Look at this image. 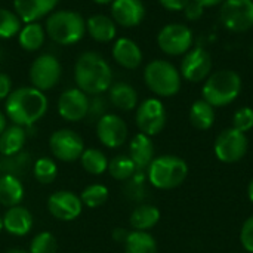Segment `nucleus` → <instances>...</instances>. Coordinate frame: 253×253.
<instances>
[{
    "mask_svg": "<svg viewBox=\"0 0 253 253\" xmlns=\"http://www.w3.org/2000/svg\"><path fill=\"white\" fill-rule=\"evenodd\" d=\"M47 107L49 102L44 92L33 86H24L12 90L6 98L4 113L13 125L31 127L46 114Z\"/></svg>",
    "mask_w": 253,
    "mask_h": 253,
    "instance_id": "1",
    "label": "nucleus"
},
{
    "mask_svg": "<svg viewBox=\"0 0 253 253\" xmlns=\"http://www.w3.org/2000/svg\"><path fill=\"white\" fill-rule=\"evenodd\" d=\"M74 80L77 87L86 95H102L113 84V71L101 53L87 50L76 61Z\"/></svg>",
    "mask_w": 253,
    "mask_h": 253,
    "instance_id": "2",
    "label": "nucleus"
},
{
    "mask_svg": "<svg viewBox=\"0 0 253 253\" xmlns=\"http://www.w3.org/2000/svg\"><path fill=\"white\" fill-rule=\"evenodd\" d=\"M44 30L55 43L61 46H71L84 37L86 19L76 10H55L47 16Z\"/></svg>",
    "mask_w": 253,
    "mask_h": 253,
    "instance_id": "3",
    "label": "nucleus"
},
{
    "mask_svg": "<svg viewBox=\"0 0 253 253\" xmlns=\"http://www.w3.org/2000/svg\"><path fill=\"white\" fill-rule=\"evenodd\" d=\"M150 184L157 190H173L182 185L188 176V165L184 159L172 154L154 157L147 169Z\"/></svg>",
    "mask_w": 253,
    "mask_h": 253,
    "instance_id": "4",
    "label": "nucleus"
},
{
    "mask_svg": "<svg viewBox=\"0 0 253 253\" xmlns=\"http://www.w3.org/2000/svg\"><path fill=\"white\" fill-rule=\"evenodd\" d=\"M242 77L233 70H219L211 74L203 84V99L212 107H227L242 92Z\"/></svg>",
    "mask_w": 253,
    "mask_h": 253,
    "instance_id": "5",
    "label": "nucleus"
},
{
    "mask_svg": "<svg viewBox=\"0 0 253 253\" xmlns=\"http://www.w3.org/2000/svg\"><path fill=\"white\" fill-rule=\"evenodd\" d=\"M144 80L148 89L162 98L176 95L182 83L179 70L172 62L165 59L151 61L144 70Z\"/></svg>",
    "mask_w": 253,
    "mask_h": 253,
    "instance_id": "6",
    "label": "nucleus"
},
{
    "mask_svg": "<svg viewBox=\"0 0 253 253\" xmlns=\"http://www.w3.org/2000/svg\"><path fill=\"white\" fill-rule=\"evenodd\" d=\"M249 150V139L246 133L228 127L224 129L215 139L213 144V153L216 159L222 163L233 165L240 162Z\"/></svg>",
    "mask_w": 253,
    "mask_h": 253,
    "instance_id": "7",
    "label": "nucleus"
},
{
    "mask_svg": "<svg viewBox=\"0 0 253 253\" xmlns=\"http://www.w3.org/2000/svg\"><path fill=\"white\" fill-rule=\"evenodd\" d=\"M28 76L33 87L46 92L58 84L62 76V65L55 55L43 53L31 62Z\"/></svg>",
    "mask_w": 253,
    "mask_h": 253,
    "instance_id": "8",
    "label": "nucleus"
},
{
    "mask_svg": "<svg viewBox=\"0 0 253 253\" xmlns=\"http://www.w3.org/2000/svg\"><path fill=\"white\" fill-rule=\"evenodd\" d=\"M193 31L184 24H168L157 34V44L166 55L179 56L193 46Z\"/></svg>",
    "mask_w": 253,
    "mask_h": 253,
    "instance_id": "9",
    "label": "nucleus"
},
{
    "mask_svg": "<svg viewBox=\"0 0 253 253\" xmlns=\"http://www.w3.org/2000/svg\"><path fill=\"white\" fill-rule=\"evenodd\" d=\"M166 108L163 102L157 98H148L142 101L136 108L135 122L141 133L148 136L159 135L166 126Z\"/></svg>",
    "mask_w": 253,
    "mask_h": 253,
    "instance_id": "10",
    "label": "nucleus"
},
{
    "mask_svg": "<svg viewBox=\"0 0 253 253\" xmlns=\"http://www.w3.org/2000/svg\"><path fill=\"white\" fill-rule=\"evenodd\" d=\"M222 25L233 33H243L253 27V0H225L221 4Z\"/></svg>",
    "mask_w": 253,
    "mask_h": 253,
    "instance_id": "11",
    "label": "nucleus"
},
{
    "mask_svg": "<svg viewBox=\"0 0 253 253\" xmlns=\"http://www.w3.org/2000/svg\"><path fill=\"white\" fill-rule=\"evenodd\" d=\"M49 147L55 159L70 163L80 159L84 151L83 138L71 129H59L50 135Z\"/></svg>",
    "mask_w": 253,
    "mask_h": 253,
    "instance_id": "12",
    "label": "nucleus"
},
{
    "mask_svg": "<svg viewBox=\"0 0 253 253\" xmlns=\"http://www.w3.org/2000/svg\"><path fill=\"white\" fill-rule=\"evenodd\" d=\"M212 58L211 53L203 47H194L188 50L181 62V77L191 83H200L211 76Z\"/></svg>",
    "mask_w": 253,
    "mask_h": 253,
    "instance_id": "13",
    "label": "nucleus"
},
{
    "mask_svg": "<svg viewBox=\"0 0 253 253\" xmlns=\"http://www.w3.org/2000/svg\"><path fill=\"white\" fill-rule=\"evenodd\" d=\"M89 95L79 87L65 89L58 99V113L67 122H80L87 117Z\"/></svg>",
    "mask_w": 253,
    "mask_h": 253,
    "instance_id": "14",
    "label": "nucleus"
},
{
    "mask_svg": "<svg viewBox=\"0 0 253 253\" xmlns=\"http://www.w3.org/2000/svg\"><path fill=\"white\" fill-rule=\"evenodd\" d=\"M49 213L59 221H74L80 216L83 211V203L80 196L73 191H56L47 199Z\"/></svg>",
    "mask_w": 253,
    "mask_h": 253,
    "instance_id": "15",
    "label": "nucleus"
},
{
    "mask_svg": "<svg viewBox=\"0 0 253 253\" xmlns=\"http://www.w3.org/2000/svg\"><path fill=\"white\" fill-rule=\"evenodd\" d=\"M96 135L102 145L119 148L127 139V126L117 114L107 113L96 122Z\"/></svg>",
    "mask_w": 253,
    "mask_h": 253,
    "instance_id": "16",
    "label": "nucleus"
},
{
    "mask_svg": "<svg viewBox=\"0 0 253 253\" xmlns=\"http://www.w3.org/2000/svg\"><path fill=\"white\" fill-rule=\"evenodd\" d=\"M111 18L120 27H136L145 18V6L142 0H114L111 3Z\"/></svg>",
    "mask_w": 253,
    "mask_h": 253,
    "instance_id": "17",
    "label": "nucleus"
},
{
    "mask_svg": "<svg viewBox=\"0 0 253 253\" xmlns=\"http://www.w3.org/2000/svg\"><path fill=\"white\" fill-rule=\"evenodd\" d=\"M59 0H13V10L24 24L39 22L55 12Z\"/></svg>",
    "mask_w": 253,
    "mask_h": 253,
    "instance_id": "18",
    "label": "nucleus"
},
{
    "mask_svg": "<svg viewBox=\"0 0 253 253\" xmlns=\"http://www.w3.org/2000/svg\"><path fill=\"white\" fill-rule=\"evenodd\" d=\"M1 219H3V230L15 237L27 236L34 225V218L31 212L21 205L7 208Z\"/></svg>",
    "mask_w": 253,
    "mask_h": 253,
    "instance_id": "19",
    "label": "nucleus"
},
{
    "mask_svg": "<svg viewBox=\"0 0 253 253\" xmlns=\"http://www.w3.org/2000/svg\"><path fill=\"white\" fill-rule=\"evenodd\" d=\"M111 55L114 61L126 70L138 68L142 64V58H144L138 43L127 37H120L114 42Z\"/></svg>",
    "mask_w": 253,
    "mask_h": 253,
    "instance_id": "20",
    "label": "nucleus"
},
{
    "mask_svg": "<svg viewBox=\"0 0 253 253\" xmlns=\"http://www.w3.org/2000/svg\"><path fill=\"white\" fill-rule=\"evenodd\" d=\"M129 157L136 166L138 172L148 169L150 163L154 160V144L151 136L145 133H136L129 145Z\"/></svg>",
    "mask_w": 253,
    "mask_h": 253,
    "instance_id": "21",
    "label": "nucleus"
},
{
    "mask_svg": "<svg viewBox=\"0 0 253 253\" xmlns=\"http://www.w3.org/2000/svg\"><path fill=\"white\" fill-rule=\"evenodd\" d=\"M86 33L99 43H108L117 36V24L107 15H92L86 19Z\"/></svg>",
    "mask_w": 253,
    "mask_h": 253,
    "instance_id": "22",
    "label": "nucleus"
},
{
    "mask_svg": "<svg viewBox=\"0 0 253 253\" xmlns=\"http://www.w3.org/2000/svg\"><path fill=\"white\" fill-rule=\"evenodd\" d=\"M27 142V130L22 126L12 125L6 126V129L0 135V154L3 157H12L19 154Z\"/></svg>",
    "mask_w": 253,
    "mask_h": 253,
    "instance_id": "23",
    "label": "nucleus"
},
{
    "mask_svg": "<svg viewBox=\"0 0 253 253\" xmlns=\"http://www.w3.org/2000/svg\"><path fill=\"white\" fill-rule=\"evenodd\" d=\"M24 185L21 179L10 173H3L0 176V205L4 208H12L21 205L24 200Z\"/></svg>",
    "mask_w": 253,
    "mask_h": 253,
    "instance_id": "24",
    "label": "nucleus"
},
{
    "mask_svg": "<svg viewBox=\"0 0 253 253\" xmlns=\"http://www.w3.org/2000/svg\"><path fill=\"white\" fill-rule=\"evenodd\" d=\"M108 98L110 102L122 111H130L138 105V93L135 87L126 82H117L111 84L108 89Z\"/></svg>",
    "mask_w": 253,
    "mask_h": 253,
    "instance_id": "25",
    "label": "nucleus"
},
{
    "mask_svg": "<svg viewBox=\"0 0 253 253\" xmlns=\"http://www.w3.org/2000/svg\"><path fill=\"white\" fill-rule=\"evenodd\" d=\"M18 43L24 50L36 52L39 50L46 40V30L39 22H28L24 24L18 33Z\"/></svg>",
    "mask_w": 253,
    "mask_h": 253,
    "instance_id": "26",
    "label": "nucleus"
},
{
    "mask_svg": "<svg viewBox=\"0 0 253 253\" xmlns=\"http://www.w3.org/2000/svg\"><path fill=\"white\" fill-rule=\"evenodd\" d=\"M160 211L153 205H141L130 213L129 222L133 231H148L160 221Z\"/></svg>",
    "mask_w": 253,
    "mask_h": 253,
    "instance_id": "27",
    "label": "nucleus"
},
{
    "mask_svg": "<svg viewBox=\"0 0 253 253\" xmlns=\"http://www.w3.org/2000/svg\"><path fill=\"white\" fill-rule=\"evenodd\" d=\"M190 122L199 130H208L215 123V107L205 99L193 102L190 108Z\"/></svg>",
    "mask_w": 253,
    "mask_h": 253,
    "instance_id": "28",
    "label": "nucleus"
},
{
    "mask_svg": "<svg viewBox=\"0 0 253 253\" xmlns=\"http://www.w3.org/2000/svg\"><path fill=\"white\" fill-rule=\"evenodd\" d=\"M125 253H157V242L148 231H130L125 240Z\"/></svg>",
    "mask_w": 253,
    "mask_h": 253,
    "instance_id": "29",
    "label": "nucleus"
},
{
    "mask_svg": "<svg viewBox=\"0 0 253 253\" xmlns=\"http://www.w3.org/2000/svg\"><path fill=\"white\" fill-rule=\"evenodd\" d=\"M79 160L82 168L90 175H102L108 170V159L98 148H84Z\"/></svg>",
    "mask_w": 253,
    "mask_h": 253,
    "instance_id": "30",
    "label": "nucleus"
},
{
    "mask_svg": "<svg viewBox=\"0 0 253 253\" xmlns=\"http://www.w3.org/2000/svg\"><path fill=\"white\" fill-rule=\"evenodd\" d=\"M108 172L116 181H129L138 170L129 156H116L108 162Z\"/></svg>",
    "mask_w": 253,
    "mask_h": 253,
    "instance_id": "31",
    "label": "nucleus"
},
{
    "mask_svg": "<svg viewBox=\"0 0 253 253\" xmlns=\"http://www.w3.org/2000/svg\"><path fill=\"white\" fill-rule=\"evenodd\" d=\"M22 28V21L15 10L7 7H0V39L7 40L16 37Z\"/></svg>",
    "mask_w": 253,
    "mask_h": 253,
    "instance_id": "32",
    "label": "nucleus"
},
{
    "mask_svg": "<svg viewBox=\"0 0 253 253\" xmlns=\"http://www.w3.org/2000/svg\"><path fill=\"white\" fill-rule=\"evenodd\" d=\"M33 173L34 178L37 179V182L47 185L52 184L56 176H58V166L56 163L49 159V157H40L36 160L34 166H33Z\"/></svg>",
    "mask_w": 253,
    "mask_h": 253,
    "instance_id": "33",
    "label": "nucleus"
},
{
    "mask_svg": "<svg viewBox=\"0 0 253 253\" xmlns=\"http://www.w3.org/2000/svg\"><path fill=\"white\" fill-rule=\"evenodd\" d=\"M80 199L82 203L90 209L101 208L108 200V188L102 184H92L82 191Z\"/></svg>",
    "mask_w": 253,
    "mask_h": 253,
    "instance_id": "34",
    "label": "nucleus"
},
{
    "mask_svg": "<svg viewBox=\"0 0 253 253\" xmlns=\"http://www.w3.org/2000/svg\"><path fill=\"white\" fill-rule=\"evenodd\" d=\"M58 242L55 236L49 231H42L30 243V253H56Z\"/></svg>",
    "mask_w": 253,
    "mask_h": 253,
    "instance_id": "35",
    "label": "nucleus"
},
{
    "mask_svg": "<svg viewBox=\"0 0 253 253\" xmlns=\"http://www.w3.org/2000/svg\"><path fill=\"white\" fill-rule=\"evenodd\" d=\"M4 163H1V170H4V173H10L18 176L19 173H25V170L30 166V156L27 153H19L15 154L12 157H4Z\"/></svg>",
    "mask_w": 253,
    "mask_h": 253,
    "instance_id": "36",
    "label": "nucleus"
},
{
    "mask_svg": "<svg viewBox=\"0 0 253 253\" xmlns=\"http://www.w3.org/2000/svg\"><path fill=\"white\" fill-rule=\"evenodd\" d=\"M233 127L248 133L253 129V108L251 107H242L239 108L233 116Z\"/></svg>",
    "mask_w": 253,
    "mask_h": 253,
    "instance_id": "37",
    "label": "nucleus"
},
{
    "mask_svg": "<svg viewBox=\"0 0 253 253\" xmlns=\"http://www.w3.org/2000/svg\"><path fill=\"white\" fill-rule=\"evenodd\" d=\"M104 114H107V102L101 95H95L93 98H89V111L87 117L90 120H99Z\"/></svg>",
    "mask_w": 253,
    "mask_h": 253,
    "instance_id": "38",
    "label": "nucleus"
},
{
    "mask_svg": "<svg viewBox=\"0 0 253 253\" xmlns=\"http://www.w3.org/2000/svg\"><path fill=\"white\" fill-rule=\"evenodd\" d=\"M240 243L245 248V251L253 253V215L249 216L240 230Z\"/></svg>",
    "mask_w": 253,
    "mask_h": 253,
    "instance_id": "39",
    "label": "nucleus"
},
{
    "mask_svg": "<svg viewBox=\"0 0 253 253\" xmlns=\"http://www.w3.org/2000/svg\"><path fill=\"white\" fill-rule=\"evenodd\" d=\"M203 9H205V7H203L200 3L191 0V1L187 4V7L184 9V13H185V16H187V19H190V21H197V19L202 18V15H203V12H205Z\"/></svg>",
    "mask_w": 253,
    "mask_h": 253,
    "instance_id": "40",
    "label": "nucleus"
},
{
    "mask_svg": "<svg viewBox=\"0 0 253 253\" xmlns=\"http://www.w3.org/2000/svg\"><path fill=\"white\" fill-rule=\"evenodd\" d=\"M190 1L191 0H159V3L162 4V7H165L166 10H170V12L184 10Z\"/></svg>",
    "mask_w": 253,
    "mask_h": 253,
    "instance_id": "41",
    "label": "nucleus"
},
{
    "mask_svg": "<svg viewBox=\"0 0 253 253\" xmlns=\"http://www.w3.org/2000/svg\"><path fill=\"white\" fill-rule=\"evenodd\" d=\"M12 92V80L7 74L0 73V101H6V98Z\"/></svg>",
    "mask_w": 253,
    "mask_h": 253,
    "instance_id": "42",
    "label": "nucleus"
},
{
    "mask_svg": "<svg viewBox=\"0 0 253 253\" xmlns=\"http://www.w3.org/2000/svg\"><path fill=\"white\" fill-rule=\"evenodd\" d=\"M127 233H129V231H126V230H123V228H116L114 233H113V237H114L116 242H123V243H125V240H126V237H127Z\"/></svg>",
    "mask_w": 253,
    "mask_h": 253,
    "instance_id": "43",
    "label": "nucleus"
},
{
    "mask_svg": "<svg viewBox=\"0 0 253 253\" xmlns=\"http://www.w3.org/2000/svg\"><path fill=\"white\" fill-rule=\"evenodd\" d=\"M197 3H200L203 7H212V6H218V4H222L225 0H194Z\"/></svg>",
    "mask_w": 253,
    "mask_h": 253,
    "instance_id": "44",
    "label": "nucleus"
},
{
    "mask_svg": "<svg viewBox=\"0 0 253 253\" xmlns=\"http://www.w3.org/2000/svg\"><path fill=\"white\" fill-rule=\"evenodd\" d=\"M4 129H6V116L0 111V135Z\"/></svg>",
    "mask_w": 253,
    "mask_h": 253,
    "instance_id": "45",
    "label": "nucleus"
},
{
    "mask_svg": "<svg viewBox=\"0 0 253 253\" xmlns=\"http://www.w3.org/2000/svg\"><path fill=\"white\" fill-rule=\"evenodd\" d=\"M248 197H249V200L253 203V178L252 181L249 182V185H248Z\"/></svg>",
    "mask_w": 253,
    "mask_h": 253,
    "instance_id": "46",
    "label": "nucleus"
},
{
    "mask_svg": "<svg viewBox=\"0 0 253 253\" xmlns=\"http://www.w3.org/2000/svg\"><path fill=\"white\" fill-rule=\"evenodd\" d=\"M93 3H96V4H111L114 0H92Z\"/></svg>",
    "mask_w": 253,
    "mask_h": 253,
    "instance_id": "47",
    "label": "nucleus"
},
{
    "mask_svg": "<svg viewBox=\"0 0 253 253\" xmlns=\"http://www.w3.org/2000/svg\"><path fill=\"white\" fill-rule=\"evenodd\" d=\"M4 253H30V252H27V251H24V249H18V248H15V249H9V251H6Z\"/></svg>",
    "mask_w": 253,
    "mask_h": 253,
    "instance_id": "48",
    "label": "nucleus"
},
{
    "mask_svg": "<svg viewBox=\"0 0 253 253\" xmlns=\"http://www.w3.org/2000/svg\"><path fill=\"white\" fill-rule=\"evenodd\" d=\"M3 231V219H1V216H0V233Z\"/></svg>",
    "mask_w": 253,
    "mask_h": 253,
    "instance_id": "49",
    "label": "nucleus"
},
{
    "mask_svg": "<svg viewBox=\"0 0 253 253\" xmlns=\"http://www.w3.org/2000/svg\"><path fill=\"white\" fill-rule=\"evenodd\" d=\"M1 58H3V50L0 49V59H1Z\"/></svg>",
    "mask_w": 253,
    "mask_h": 253,
    "instance_id": "50",
    "label": "nucleus"
},
{
    "mask_svg": "<svg viewBox=\"0 0 253 253\" xmlns=\"http://www.w3.org/2000/svg\"><path fill=\"white\" fill-rule=\"evenodd\" d=\"M0 172H1V163H0Z\"/></svg>",
    "mask_w": 253,
    "mask_h": 253,
    "instance_id": "51",
    "label": "nucleus"
},
{
    "mask_svg": "<svg viewBox=\"0 0 253 253\" xmlns=\"http://www.w3.org/2000/svg\"><path fill=\"white\" fill-rule=\"evenodd\" d=\"M82 253H90V252H82Z\"/></svg>",
    "mask_w": 253,
    "mask_h": 253,
    "instance_id": "52",
    "label": "nucleus"
}]
</instances>
